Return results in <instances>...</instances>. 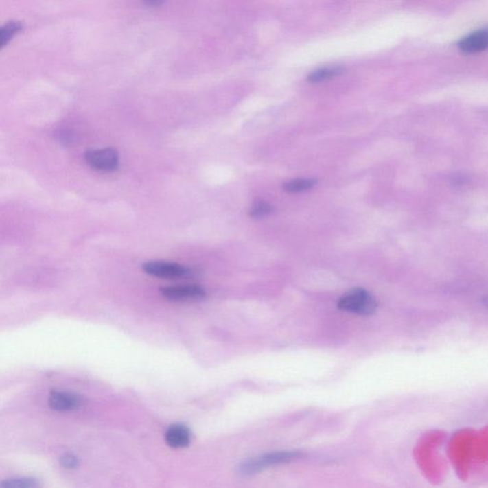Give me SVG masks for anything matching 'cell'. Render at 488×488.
<instances>
[{
  "label": "cell",
  "mask_w": 488,
  "mask_h": 488,
  "mask_svg": "<svg viewBox=\"0 0 488 488\" xmlns=\"http://www.w3.org/2000/svg\"><path fill=\"white\" fill-rule=\"evenodd\" d=\"M343 68L340 66H332V67H325L317 69L308 75V80L310 82H321L323 80H330V78L340 75Z\"/></svg>",
  "instance_id": "cell-9"
},
{
  "label": "cell",
  "mask_w": 488,
  "mask_h": 488,
  "mask_svg": "<svg viewBox=\"0 0 488 488\" xmlns=\"http://www.w3.org/2000/svg\"><path fill=\"white\" fill-rule=\"evenodd\" d=\"M273 212V206L266 202H259L255 203L250 210V216L254 219H262L267 217Z\"/></svg>",
  "instance_id": "cell-13"
},
{
  "label": "cell",
  "mask_w": 488,
  "mask_h": 488,
  "mask_svg": "<svg viewBox=\"0 0 488 488\" xmlns=\"http://www.w3.org/2000/svg\"><path fill=\"white\" fill-rule=\"evenodd\" d=\"M338 307L345 312L369 316L376 312V299L362 288H356L347 292L338 301Z\"/></svg>",
  "instance_id": "cell-1"
},
{
  "label": "cell",
  "mask_w": 488,
  "mask_h": 488,
  "mask_svg": "<svg viewBox=\"0 0 488 488\" xmlns=\"http://www.w3.org/2000/svg\"><path fill=\"white\" fill-rule=\"evenodd\" d=\"M1 488H39L38 480L32 478L7 480L2 482Z\"/></svg>",
  "instance_id": "cell-12"
},
{
  "label": "cell",
  "mask_w": 488,
  "mask_h": 488,
  "mask_svg": "<svg viewBox=\"0 0 488 488\" xmlns=\"http://www.w3.org/2000/svg\"><path fill=\"white\" fill-rule=\"evenodd\" d=\"M49 406L56 411L65 412L75 410L83 404L82 397L67 391L51 392L48 399Z\"/></svg>",
  "instance_id": "cell-6"
},
{
  "label": "cell",
  "mask_w": 488,
  "mask_h": 488,
  "mask_svg": "<svg viewBox=\"0 0 488 488\" xmlns=\"http://www.w3.org/2000/svg\"><path fill=\"white\" fill-rule=\"evenodd\" d=\"M159 292L167 300L176 301L202 300L206 296L205 289L196 284L163 287Z\"/></svg>",
  "instance_id": "cell-5"
},
{
  "label": "cell",
  "mask_w": 488,
  "mask_h": 488,
  "mask_svg": "<svg viewBox=\"0 0 488 488\" xmlns=\"http://www.w3.org/2000/svg\"><path fill=\"white\" fill-rule=\"evenodd\" d=\"M165 441L173 448H186L191 441V432L187 426L176 423L169 426L165 433Z\"/></svg>",
  "instance_id": "cell-8"
},
{
  "label": "cell",
  "mask_w": 488,
  "mask_h": 488,
  "mask_svg": "<svg viewBox=\"0 0 488 488\" xmlns=\"http://www.w3.org/2000/svg\"><path fill=\"white\" fill-rule=\"evenodd\" d=\"M22 28H23V26L19 21H10L6 25L2 27L1 32H0V40H1L2 47L6 46L13 39L14 36L22 30Z\"/></svg>",
  "instance_id": "cell-11"
},
{
  "label": "cell",
  "mask_w": 488,
  "mask_h": 488,
  "mask_svg": "<svg viewBox=\"0 0 488 488\" xmlns=\"http://www.w3.org/2000/svg\"><path fill=\"white\" fill-rule=\"evenodd\" d=\"M86 161L95 170L113 172L119 168V156L113 148L97 149L87 152Z\"/></svg>",
  "instance_id": "cell-4"
},
{
  "label": "cell",
  "mask_w": 488,
  "mask_h": 488,
  "mask_svg": "<svg viewBox=\"0 0 488 488\" xmlns=\"http://www.w3.org/2000/svg\"><path fill=\"white\" fill-rule=\"evenodd\" d=\"M60 463L65 467L73 468L78 465V458L72 454H66L61 458Z\"/></svg>",
  "instance_id": "cell-14"
},
{
  "label": "cell",
  "mask_w": 488,
  "mask_h": 488,
  "mask_svg": "<svg viewBox=\"0 0 488 488\" xmlns=\"http://www.w3.org/2000/svg\"><path fill=\"white\" fill-rule=\"evenodd\" d=\"M317 181L309 178H297L284 183L283 188L288 193H301L311 190Z\"/></svg>",
  "instance_id": "cell-10"
},
{
  "label": "cell",
  "mask_w": 488,
  "mask_h": 488,
  "mask_svg": "<svg viewBox=\"0 0 488 488\" xmlns=\"http://www.w3.org/2000/svg\"><path fill=\"white\" fill-rule=\"evenodd\" d=\"M458 48L465 53H477L488 48V28L473 32L458 43Z\"/></svg>",
  "instance_id": "cell-7"
},
{
  "label": "cell",
  "mask_w": 488,
  "mask_h": 488,
  "mask_svg": "<svg viewBox=\"0 0 488 488\" xmlns=\"http://www.w3.org/2000/svg\"><path fill=\"white\" fill-rule=\"evenodd\" d=\"M142 270L150 276L163 279H183L192 277L194 271L176 262L151 261L144 262Z\"/></svg>",
  "instance_id": "cell-2"
},
{
  "label": "cell",
  "mask_w": 488,
  "mask_h": 488,
  "mask_svg": "<svg viewBox=\"0 0 488 488\" xmlns=\"http://www.w3.org/2000/svg\"><path fill=\"white\" fill-rule=\"evenodd\" d=\"M484 304L485 307L488 309V296L485 297V298L484 299Z\"/></svg>",
  "instance_id": "cell-15"
},
{
  "label": "cell",
  "mask_w": 488,
  "mask_h": 488,
  "mask_svg": "<svg viewBox=\"0 0 488 488\" xmlns=\"http://www.w3.org/2000/svg\"><path fill=\"white\" fill-rule=\"evenodd\" d=\"M299 456H300V453L293 452V451L269 453V454L247 461L242 465V472L246 473V474H252V473L259 472V470L264 469V468L273 467L275 465L291 462V461L299 458Z\"/></svg>",
  "instance_id": "cell-3"
}]
</instances>
